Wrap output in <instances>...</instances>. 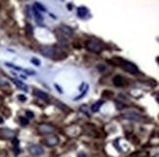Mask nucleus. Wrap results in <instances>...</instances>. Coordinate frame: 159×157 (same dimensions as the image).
<instances>
[{"label":"nucleus","instance_id":"nucleus-4","mask_svg":"<svg viewBox=\"0 0 159 157\" xmlns=\"http://www.w3.org/2000/svg\"><path fill=\"white\" fill-rule=\"evenodd\" d=\"M73 33H74L73 30L68 26H65V25H62V26H60L56 30V35L58 36V38L66 39L68 37H71L73 35Z\"/></svg>","mask_w":159,"mask_h":157},{"label":"nucleus","instance_id":"nucleus-20","mask_svg":"<svg viewBox=\"0 0 159 157\" xmlns=\"http://www.w3.org/2000/svg\"><path fill=\"white\" fill-rule=\"evenodd\" d=\"M8 86L7 80H5L4 78H0V86Z\"/></svg>","mask_w":159,"mask_h":157},{"label":"nucleus","instance_id":"nucleus-2","mask_svg":"<svg viewBox=\"0 0 159 157\" xmlns=\"http://www.w3.org/2000/svg\"><path fill=\"white\" fill-rule=\"evenodd\" d=\"M86 48L88 50V51L93 52V53H96V54H99V53L102 52L103 50V44L98 40H95V39H88V40L86 41Z\"/></svg>","mask_w":159,"mask_h":157},{"label":"nucleus","instance_id":"nucleus-22","mask_svg":"<svg viewBox=\"0 0 159 157\" xmlns=\"http://www.w3.org/2000/svg\"><path fill=\"white\" fill-rule=\"evenodd\" d=\"M26 116L28 117V119H32V118H33V116H35V114H33L32 111H27Z\"/></svg>","mask_w":159,"mask_h":157},{"label":"nucleus","instance_id":"nucleus-15","mask_svg":"<svg viewBox=\"0 0 159 157\" xmlns=\"http://www.w3.org/2000/svg\"><path fill=\"white\" fill-rule=\"evenodd\" d=\"M103 102H104L103 100H98V101H96L95 103H93V104L91 105V107H90L91 112H93V113H96V112H98L99 109L101 108Z\"/></svg>","mask_w":159,"mask_h":157},{"label":"nucleus","instance_id":"nucleus-19","mask_svg":"<svg viewBox=\"0 0 159 157\" xmlns=\"http://www.w3.org/2000/svg\"><path fill=\"white\" fill-rule=\"evenodd\" d=\"M38 11H45V7H43L42 5H41L40 3H35V5H33Z\"/></svg>","mask_w":159,"mask_h":157},{"label":"nucleus","instance_id":"nucleus-21","mask_svg":"<svg viewBox=\"0 0 159 157\" xmlns=\"http://www.w3.org/2000/svg\"><path fill=\"white\" fill-rule=\"evenodd\" d=\"M32 63H33V65H35V66H40V61L37 58H33L32 59Z\"/></svg>","mask_w":159,"mask_h":157},{"label":"nucleus","instance_id":"nucleus-17","mask_svg":"<svg viewBox=\"0 0 159 157\" xmlns=\"http://www.w3.org/2000/svg\"><path fill=\"white\" fill-rule=\"evenodd\" d=\"M56 105H57L59 108L62 109V110H64V111H71V109H70L69 107H67L66 105H64L63 103L60 102V101H56Z\"/></svg>","mask_w":159,"mask_h":157},{"label":"nucleus","instance_id":"nucleus-8","mask_svg":"<svg viewBox=\"0 0 159 157\" xmlns=\"http://www.w3.org/2000/svg\"><path fill=\"white\" fill-rule=\"evenodd\" d=\"M29 153L32 156L38 157V156L42 155L44 153V150H43L42 146H40V144H32L29 146Z\"/></svg>","mask_w":159,"mask_h":157},{"label":"nucleus","instance_id":"nucleus-7","mask_svg":"<svg viewBox=\"0 0 159 157\" xmlns=\"http://www.w3.org/2000/svg\"><path fill=\"white\" fill-rule=\"evenodd\" d=\"M16 136V132L10 129H0V139H13Z\"/></svg>","mask_w":159,"mask_h":157},{"label":"nucleus","instance_id":"nucleus-10","mask_svg":"<svg viewBox=\"0 0 159 157\" xmlns=\"http://www.w3.org/2000/svg\"><path fill=\"white\" fill-rule=\"evenodd\" d=\"M82 131L83 130L80 126H71V127H68V129H67V136H78L81 134Z\"/></svg>","mask_w":159,"mask_h":157},{"label":"nucleus","instance_id":"nucleus-18","mask_svg":"<svg viewBox=\"0 0 159 157\" xmlns=\"http://www.w3.org/2000/svg\"><path fill=\"white\" fill-rule=\"evenodd\" d=\"M20 122H21V124L23 125V126H27V125H29V119L28 118H25V117H21L20 118Z\"/></svg>","mask_w":159,"mask_h":157},{"label":"nucleus","instance_id":"nucleus-16","mask_svg":"<svg viewBox=\"0 0 159 157\" xmlns=\"http://www.w3.org/2000/svg\"><path fill=\"white\" fill-rule=\"evenodd\" d=\"M33 13H35V21H37V23L38 24H41L42 23V16L40 15V11H38L37 8H35V6L33 7Z\"/></svg>","mask_w":159,"mask_h":157},{"label":"nucleus","instance_id":"nucleus-14","mask_svg":"<svg viewBox=\"0 0 159 157\" xmlns=\"http://www.w3.org/2000/svg\"><path fill=\"white\" fill-rule=\"evenodd\" d=\"M12 82L15 83V85L18 86V88H20V89H22V91H28V86H27V85H25V83H23V82H21L20 80H17V78H10Z\"/></svg>","mask_w":159,"mask_h":157},{"label":"nucleus","instance_id":"nucleus-3","mask_svg":"<svg viewBox=\"0 0 159 157\" xmlns=\"http://www.w3.org/2000/svg\"><path fill=\"white\" fill-rule=\"evenodd\" d=\"M55 127L52 126L51 124H48V123H41L37 126V133L40 136H47V134H50L55 132Z\"/></svg>","mask_w":159,"mask_h":157},{"label":"nucleus","instance_id":"nucleus-13","mask_svg":"<svg viewBox=\"0 0 159 157\" xmlns=\"http://www.w3.org/2000/svg\"><path fill=\"white\" fill-rule=\"evenodd\" d=\"M88 14V9L85 6H81L77 9V15L81 19H83Z\"/></svg>","mask_w":159,"mask_h":157},{"label":"nucleus","instance_id":"nucleus-6","mask_svg":"<svg viewBox=\"0 0 159 157\" xmlns=\"http://www.w3.org/2000/svg\"><path fill=\"white\" fill-rule=\"evenodd\" d=\"M40 53L42 56H45L47 58H54V56H56V51L55 48L52 46H41L40 48Z\"/></svg>","mask_w":159,"mask_h":157},{"label":"nucleus","instance_id":"nucleus-23","mask_svg":"<svg viewBox=\"0 0 159 157\" xmlns=\"http://www.w3.org/2000/svg\"><path fill=\"white\" fill-rule=\"evenodd\" d=\"M78 157H86V153H85V152L81 151V152L78 153Z\"/></svg>","mask_w":159,"mask_h":157},{"label":"nucleus","instance_id":"nucleus-12","mask_svg":"<svg viewBox=\"0 0 159 157\" xmlns=\"http://www.w3.org/2000/svg\"><path fill=\"white\" fill-rule=\"evenodd\" d=\"M33 95H35L37 97L40 98V99H42V100H45V101H48L49 100L48 94H47L46 92L40 91V89H35V88L33 89Z\"/></svg>","mask_w":159,"mask_h":157},{"label":"nucleus","instance_id":"nucleus-11","mask_svg":"<svg viewBox=\"0 0 159 157\" xmlns=\"http://www.w3.org/2000/svg\"><path fill=\"white\" fill-rule=\"evenodd\" d=\"M113 83L115 85V86H117V88H121V86H125L126 80H125V78H123L122 76L117 75L113 78Z\"/></svg>","mask_w":159,"mask_h":157},{"label":"nucleus","instance_id":"nucleus-1","mask_svg":"<svg viewBox=\"0 0 159 157\" xmlns=\"http://www.w3.org/2000/svg\"><path fill=\"white\" fill-rule=\"evenodd\" d=\"M115 61L118 62V63H117V65H119L123 70H124V71H126L127 73H130V74L136 75V74H138V73L139 72L138 67H136L135 64L129 62V61L123 60V59H120V58L115 59Z\"/></svg>","mask_w":159,"mask_h":157},{"label":"nucleus","instance_id":"nucleus-24","mask_svg":"<svg viewBox=\"0 0 159 157\" xmlns=\"http://www.w3.org/2000/svg\"><path fill=\"white\" fill-rule=\"evenodd\" d=\"M19 99H20V100H23V101H25V100H26V97L23 96V95H20V96H19Z\"/></svg>","mask_w":159,"mask_h":157},{"label":"nucleus","instance_id":"nucleus-9","mask_svg":"<svg viewBox=\"0 0 159 157\" xmlns=\"http://www.w3.org/2000/svg\"><path fill=\"white\" fill-rule=\"evenodd\" d=\"M122 118L126 120H130V121H141L143 119V117H141V115L134 113V112H126V113L122 114Z\"/></svg>","mask_w":159,"mask_h":157},{"label":"nucleus","instance_id":"nucleus-5","mask_svg":"<svg viewBox=\"0 0 159 157\" xmlns=\"http://www.w3.org/2000/svg\"><path fill=\"white\" fill-rule=\"evenodd\" d=\"M59 141H60L59 137H58L57 136H55V134H47V136H44V139H42V142L48 147L56 146V145L59 144Z\"/></svg>","mask_w":159,"mask_h":157},{"label":"nucleus","instance_id":"nucleus-25","mask_svg":"<svg viewBox=\"0 0 159 157\" xmlns=\"http://www.w3.org/2000/svg\"><path fill=\"white\" fill-rule=\"evenodd\" d=\"M0 102H1V97H0Z\"/></svg>","mask_w":159,"mask_h":157}]
</instances>
